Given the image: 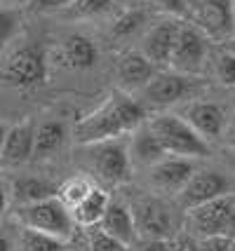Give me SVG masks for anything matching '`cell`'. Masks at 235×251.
<instances>
[{"label":"cell","instance_id":"6da1fadb","mask_svg":"<svg viewBox=\"0 0 235 251\" xmlns=\"http://www.w3.org/2000/svg\"><path fill=\"white\" fill-rule=\"evenodd\" d=\"M146 118V108L141 101L125 94H111L99 108L80 118L73 127L76 143L92 146L108 139H120L125 134L134 131Z\"/></svg>","mask_w":235,"mask_h":251},{"label":"cell","instance_id":"7a4b0ae2","mask_svg":"<svg viewBox=\"0 0 235 251\" xmlns=\"http://www.w3.org/2000/svg\"><path fill=\"white\" fill-rule=\"evenodd\" d=\"M47 80V59L40 45H22L0 66V82L14 89H31Z\"/></svg>","mask_w":235,"mask_h":251},{"label":"cell","instance_id":"3957f363","mask_svg":"<svg viewBox=\"0 0 235 251\" xmlns=\"http://www.w3.org/2000/svg\"><path fill=\"white\" fill-rule=\"evenodd\" d=\"M157 141L162 143L165 153H172L177 157H205L209 155V146L205 143L198 131L179 115H157L148 125Z\"/></svg>","mask_w":235,"mask_h":251},{"label":"cell","instance_id":"277c9868","mask_svg":"<svg viewBox=\"0 0 235 251\" xmlns=\"http://www.w3.org/2000/svg\"><path fill=\"white\" fill-rule=\"evenodd\" d=\"M17 221L24 228H33L47 235H54L59 240L68 242L73 235V216L68 207H64L56 197H47L40 202L31 204H19L17 207Z\"/></svg>","mask_w":235,"mask_h":251},{"label":"cell","instance_id":"5b68a950","mask_svg":"<svg viewBox=\"0 0 235 251\" xmlns=\"http://www.w3.org/2000/svg\"><path fill=\"white\" fill-rule=\"evenodd\" d=\"M132 221H134L136 235L141 240H169L174 237V230H177V219H174L172 207L157 197L136 202Z\"/></svg>","mask_w":235,"mask_h":251},{"label":"cell","instance_id":"8992f818","mask_svg":"<svg viewBox=\"0 0 235 251\" xmlns=\"http://www.w3.org/2000/svg\"><path fill=\"white\" fill-rule=\"evenodd\" d=\"M92 164L97 174L108 183H125L130 181V148L125 141L108 139V141L92 143Z\"/></svg>","mask_w":235,"mask_h":251},{"label":"cell","instance_id":"52a82bcc","mask_svg":"<svg viewBox=\"0 0 235 251\" xmlns=\"http://www.w3.org/2000/svg\"><path fill=\"white\" fill-rule=\"evenodd\" d=\"M190 89H193V80H188L183 73H179V71H157L139 92H141L144 103L162 108V106L177 103L179 99L190 94Z\"/></svg>","mask_w":235,"mask_h":251},{"label":"cell","instance_id":"ba28073f","mask_svg":"<svg viewBox=\"0 0 235 251\" xmlns=\"http://www.w3.org/2000/svg\"><path fill=\"white\" fill-rule=\"evenodd\" d=\"M207 56V35L195 26H179L169 64L179 73H195Z\"/></svg>","mask_w":235,"mask_h":251},{"label":"cell","instance_id":"9c48e42d","mask_svg":"<svg viewBox=\"0 0 235 251\" xmlns=\"http://www.w3.org/2000/svg\"><path fill=\"white\" fill-rule=\"evenodd\" d=\"M233 207H235V197L231 193H226V195H219L214 200H207V202L198 204V207L188 209L193 230H198L202 237L205 235H221V232L226 235Z\"/></svg>","mask_w":235,"mask_h":251},{"label":"cell","instance_id":"30bf717a","mask_svg":"<svg viewBox=\"0 0 235 251\" xmlns=\"http://www.w3.org/2000/svg\"><path fill=\"white\" fill-rule=\"evenodd\" d=\"M231 190H233V181L228 176L219 174V172H198L183 183V188L179 190V200L186 209H193L207 200L226 195Z\"/></svg>","mask_w":235,"mask_h":251},{"label":"cell","instance_id":"8fae6325","mask_svg":"<svg viewBox=\"0 0 235 251\" xmlns=\"http://www.w3.org/2000/svg\"><path fill=\"white\" fill-rule=\"evenodd\" d=\"M33 136L35 122L31 118L7 127V134L0 143V164L2 167H19L33 157Z\"/></svg>","mask_w":235,"mask_h":251},{"label":"cell","instance_id":"7c38bea8","mask_svg":"<svg viewBox=\"0 0 235 251\" xmlns=\"http://www.w3.org/2000/svg\"><path fill=\"white\" fill-rule=\"evenodd\" d=\"M198 19H200L205 35H212V38L233 35L235 31L233 0H202Z\"/></svg>","mask_w":235,"mask_h":251},{"label":"cell","instance_id":"4fadbf2b","mask_svg":"<svg viewBox=\"0 0 235 251\" xmlns=\"http://www.w3.org/2000/svg\"><path fill=\"white\" fill-rule=\"evenodd\" d=\"M179 22H160L157 26H153L151 31L144 35L141 40V54L153 61L156 66L169 64V56L177 43V33H179Z\"/></svg>","mask_w":235,"mask_h":251},{"label":"cell","instance_id":"5bb4252c","mask_svg":"<svg viewBox=\"0 0 235 251\" xmlns=\"http://www.w3.org/2000/svg\"><path fill=\"white\" fill-rule=\"evenodd\" d=\"M157 73V66L148 61L141 52H127L115 66V80L125 92H139Z\"/></svg>","mask_w":235,"mask_h":251},{"label":"cell","instance_id":"9a60e30c","mask_svg":"<svg viewBox=\"0 0 235 251\" xmlns=\"http://www.w3.org/2000/svg\"><path fill=\"white\" fill-rule=\"evenodd\" d=\"M186 122H188L200 136L216 139V136L224 131L226 110L221 108L219 103H212V101H198V103L188 106V110H186Z\"/></svg>","mask_w":235,"mask_h":251},{"label":"cell","instance_id":"2e32d148","mask_svg":"<svg viewBox=\"0 0 235 251\" xmlns=\"http://www.w3.org/2000/svg\"><path fill=\"white\" fill-rule=\"evenodd\" d=\"M193 174L195 167L188 162V157H162L160 162L153 164L151 181L162 190H181Z\"/></svg>","mask_w":235,"mask_h":251},{"label":"cell","instance_id":"e0dca14e","mask_svg":"<svg viewBox=\"0 0 235 251\" xmlns=\"http://www.w3.org/2000/svg\"><path fill=\"white\" fill-rule=\"evenodd\" d=\"M106 235H111L113 240H118L125 247H132L136 242V230H134V221H132V214L127 211V207L123 204H113L108 202V207L104 211V216L97 223Z\"/></svg>","mask_w":235,"mask_h":251},{"label":"cell","instance_id":"ac0fdd59","mask_svg":"<svg viewBox=\"0 0 235 251\" xmlns=\"http://www.w3.org/2000/svg\"><path fill=\"white\" fill-rule=\"evenodd\" d=\"M64 59L71 68L76 71H90L97 66L99 61V47L97 43L82 35V33H71L66 40H64Z\"/></svg>","mask_w":235,"mask_h":251},{"label":"cell","instance_id":"d6986e66","mask_svg":"<svg viewBox=\"0 0 235 251\" xmlns=\"http://www.w3.org/2000/svg\"><path fill=\"white\" fill-rule=\"evenodd\" d=\"M68 136L64 120H45L35 127L33 136V157H50L54 155Z\"/></svg>","mask_w":235,"mask_h":251},{"label":"cell","instance_id":"ffe728a7","mask_svg":"<svg viewBox=\"0 0 235 251\" xmlns=\"http://www.w3.org/2000/svg\"><path fill=\"white\" fill-rule=\"evenodd\" d=\"M108 195L101 190V188H92L87 195L80 200L78 204L73 207V221L80 223V226H97L99 219L104 216V211L108 207Z\"/></svg>","mask_w":235,"mask_h":251},{"label":"cell","instance_id":"44dd1931","mask_svg":"<svg viewBox=\"0 0 235 251\" xmlns=\"http://www.w3.org/2000/svg\"><path fill=\"white\" fill-rule=\"evenodd\" d=\"M132 153L134 157L139 160L141 164H153L160 162L162 157H165V148H162V143L157 141V136L153 134V129L146 125V127H136L134 129V136H132Z\"/></svg>","mask_w":235,"mask_h":251},{"label":"cell","instance_id":"7402d4cb","mask_svg":"<svg viewBox=\"0 0 235 251\" xmlns=\"http://www.w3.org/2000/svg\"><path fill=\"white\" fill-rule=\"evenodd\" d=\"M12 197L17 204H31L47 197H56V186L45 178H17L12 183Z\"/></svg>","mask_w":235,"mask_h":251},{"label":"cell","instance_id":"603a6c76","mask_svg":"<svg viewBox=\"0 0 235 251\" xmlns=\"http://www.w3.org/2000/svg\"><path fill=\"white\" fill-rule=\"evenodd\" d=\"M66 249V242L54 237V235H47L40 230L33 228H24L19 235V251H64Z\"/></svg>","mask_w":235,"mask_h":251},{"label":"cell","instance_id":"cb8c5ba5","mask_svg":"<svg viewBox=\"0 0 235 251\" xmlns=\"http://www.w3.org/2000/svg\"><path fill=\"white\" fill-rule=\"evenodd\" d=\"M111 7L113 0H71L61 12L68 19H92V17L106 14Z\"/></svg>","mask_w":235,"mask_h":251},{"label":"cell","instance_id":"d4e9b609","mask_svg":"<svg viewBox=\"0 0 235 251\" xmlns=\"http://www.w3.org/2000/svg\"><path fill=\"white\" fill-rule=\"evenodd\" d=\"M144 22H146L144 10H127L113 22L111 33L115 38H130V35H134V33L144 26Z\"/></svg>","mask_w":235,"mask_h":251},{"label":"cell","instance_id":"484cf974","mask_svg":"<svg viewBox=\"0 0 235 251\" xmlns=\"http://www.w3.org/2000/svg\"><path fill=\"white\" fill-rule=\"evenodd\" d=\"M90 190H92L90 181H85V178H71V181H66L61 188H56V200H59L64 207L73 209Z\"/></svg>","mask_w":235,"mask_h":251},{"label":"cell","instance_id":"4316f807","mask_svg":"<svg viewBox=\"0 0 235 251\" xmlns=\"http://www.w3.org/2000/svg\"><path fill=\"white\" fill-rule=\"evenodd\" d=\"M19 28H22V12L17 7H0V52L19 33Z\"/></svg>","mask_w":235,"mask_h":251},{"label":"cell","instance_id":"83f0119b","mask_svg":"<svg viewBox=\"0 0 235 251\" xmlns=\"http://www.w3.org/2000/svg\"><path fill=\"white\" fill-rule=\"evenodd\" d=\"M90 232L85 235L87 240V251H127L125 244H120L118 240H113L111 235H106L101 228H94L90 226Z\"/></svg>","mask_w":235,"mask_h":251},{"label":"cell","instance_id":"f1b7e54d","mask_svg":"<svg viewBox=\"0 0 235 251\" xmlns=\"http://www.w3.org/2000/svg\"><path fill=\"white\" fill-rule=\"evenodd\" d=\"M216 77L226 87H235V54L226 52L216 59Z\"/></svg>","mask_w":235,"mask_h":251},{"label":"cell","instance_id":"f546056e","mask_svg":"<svg viewBox=\"0 0 235 251\" xmlns=\"http://www.w3.org/2000/svg\"><path fill=\"white\" fill-rule=\"evenodd\" d=\"M198 251H231V237L228 235H205L198 242Z\"/></svg>","mask_w":235,"mask_h":251},{"label":"cell","instance_id":"4dcf8cb0","mask_svg":"<svg viewBox=\"0 0 235 251\" xmlns=\"http://www.w3.org/2000/svg\"><path fill=\"white\" fill-rule=\"evenodd\" d=\"M68 2H71V0H28L26 5H31V10L33 12H43V14H47V12H61Z\"/></svg>","mask_w":235,"mask_h":251},{"label":"cell","instance_id":"1f68e13d","mask_svg":"<svg viewBox=\"0 0 235 251\" xmlns=\"http://www.w3.org/2000/svg\"><path fill=\"white\" fill-rule=\"evenodd\" d=\"M169 251H198V240L181 232L177 237H169Z\"/></svg>","mask_w":235,"mask_h":251},{"label":"cell","instance_id":"d6a6232c","mask_svg":"<svg viewBox=\"0 0 235 251\" xmlns=\"http://www.w3.org/2000/svg\"><path fill=\"white\" fill-rule=\"evenodd\" d=\"M134 251H169L167 240H141L136 242Z\"/></svg>","mask_w":235,"mask_h":251},{"label":"cell","instance_id":"836d02e7","mask_svg":"<svg viewBox=\"0 0 235 251\" xmlns=\"http://www.w3.org/2000/svg\"><path fill=\"white\" fill-rule=\"evenodd\" d=\"M157 5H160L162 10L174 12V14H181V12L186 10V2H183V0H157Z\"/></svg>","mask_w":235,"mask_h":251},{"label":"cell","instance_id":"e575fe53","mask_svg":"<svg viewBox=\"0 0 235 251\" xmlns=\"http://www.w3.org/2000/svg\"><path fill=\"white\" fill-rule=\"evenodd\" d=\"M7 204H10V190H7V186L0 181V216L7 211Z\"/></svg>","mask_w":235,"mask_h":251},{"label":"cell","instance_id":"d590c367","mask_svg":"<svg viewBox=\"0 0 235 251\" xmlns=\"http://www.w3.org/2000/svg\"><path fill=\"white\" fill-rule=\"evenodd\" d=\"M73 240H76V232H73ZM64 251H87V240H85V237H78L73 247H66Z\"/></svg>","mask_w":235,"mask_h":251},{"label":"cell","instance_id":"8d00e7d4","mask_svg":"<svg viewBox=\"0 0 235 251\" xmlns=\"http://www.w3.org/2000/svg\"><path fill=\"white\" fill-rule=\"evenodd\" d=\"M226 235L228 237H235V207L231 211V219H228V228H226Z\"/></svg>","mask_w":235,"mask_h":251},{"label":"cell","instance_id":"74e56055","mask_svg":"<svg viewBox=\"0 0 235 251\" xmlns=\"http://www.w3.org/2000/svg\"><path fill=\"white\" fill-rule=\"evenodd\" d=\"M0 251H12V242L5 235H0Z\"/></svg>","mask_w":235,"mask_h":251},{"label":"cell","instance_id":"f35d334b","mask_svg":"<svg viewBox=\"0 0 235 251\" xmlns=\"http://www.w3.org/2000/svg\"><path fill=\"white\" fill-rule=\"evenodd\" d=\"M0 2H5L7 7H22V5H26L28 0H0Z\"/></svg>","mask_w":235,"mask_h":251},{"label":"cell","instance_id":"ab89813d","mask_svg":"<svg viewBox=\"0 0 235 251\" xmlns=\"http://www.w3.org/2000/svg\"><path fill=\"white\" fill-rule=\"evenodd\" d=\"M5 134H7V125L0 122V143H2V139H5Z\"/></svg>","mask_w":235,"mask_h":251},{"label":"cell","instance_id":"60d3db41","mask_svg":"<svg viewBox=\"0 0 235 251\" xmlns=\"http://www.w3.org/2000/svg\"><path fill=\"white\" fill-rule=\"evenodd\" d=\"M231 251H235V237H231Z\"/></svg>","mask_w":235,"mask_h":251},{"label":"cell","instance_id":"b9f144b4","mask_svg":"<svg viewBox=\"0 0 235 251\" xmlns=\"http://www.w3.org/2000/svg\"><path fill=\"white\" fill-rule=\"evenodd\" d=\"M233 10H235V0H233Z\"/></svg>","mask_w":235,"mask_h":251}]
</instances>
